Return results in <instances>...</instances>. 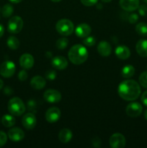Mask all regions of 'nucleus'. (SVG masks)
<instances>
[{
    "label": "nucleus",
    "mask_w": 147,
    "mask_h": 148,
    "mask_svg": "<svg viewBox=\"0 0 147 148\" xmlns=\"http://www.w3.org/2000/svg\"><path fill=\"white\" fill-rule=\"evenodd\" d=\"M120 97L128 101L136 100L141 94V88L137 82L133 79H126L121 82L118 88Z\"/></svg>",
    "instance_id": "1"
},
{
    "label": "nucleus",
    "mask_w": 147,
    "mask_h": 148,
    "mask_svg": "<svg viewBox=\"0 0 147 148\" xmlns=\"http://www.w3.org/2000/svg\"><path fill=\"white\" fill-rule=\"evenodd\" d=\"M69 59L74 64H82L86 61L88 58V51L85 46L80 44H76L69 50Z\"/></svg>",
    "instance_id": "2"
},
{
    "label": "nucleus",
    "mask_w": 147,
    "mask_h": 148,
    "mask_svg": "<svg viewBox=\"0 0 147 148\" xmlns=\"http://www.w3.org/2000/svg\"><path fill=\"white\" fill-rule=\"evenodd\" d=\"M8 111L12 115L20 116L25 111L26 108L23 101L20 98L14 97L10 100L8 103Z\"/></svg>",
    "instance_id": "3"
},
{
    "label": "nucleus",
    "mask_w": 147,
    "mask_h": 148,
    "mask_svg": "<svg viewBox=\"0 0 147 148\" xmlns=\"http://www.w3.org/2000/svg\"><path fill=\"white\" fill-rule=\"evenodd\" d=\"M56 29L59 34L63 36H68L72 34L74 30V23L68 19H61L56 25Z\"/></svg>",
    "instance_id": "4"
},
{
    "label": "nucleus",
    "mask_w": 147,
    "mask_h": 148,
    "mask_svg": "<svg viewBox=\"0 0 147 148\" xmlns=\"http://www.w3.org/2000/svg\"><path fill=\"white\" fill-rule=\"evenodd\" d=\"M23 27V20L19 16H13L10 19L7 25L8 31L10 33L17 34L22 30Z\"/></svg>",
    "instance_id": "5"
},
{
    "label": "nucleus",
    "mask_w": 147,
    "mask_h": 148,
    "mask_svg": "<svg viewBox=\"0 0 147 148\" xmlns=\"http://www.w3.org/2000/svg\"><path fill=\"white\" fill-rule=\"evenodd\" d=\"M16 70V66L12 61H6L1 64L0 66V75L6 78L13 76Z\"/></svg>",
    "instance_id": "6"
},
{
    "label": "nucleus",
    "mask_w": 147,
    "mask_h": 148,
    "mask_svg": "<svg viewBox=\"0 0 147 148\" xmlns=\"http://www.w3.org/2000/svg\"><path fill=\"white\" fill-rule=\"evenodd\" d=\"M142 111V106L138 102H131V103L127 106L126 109H125L127 115L130 117H133V118H135V117L141 115Z\"/></svg>",
    "instance_id": "7"
},
{
    "label": "nucleus",
    "mask_w": 147,
    "mask_h": 148,
    "mask_svg": "<svg viewBox=\"0 0 147 148\" xmlns=\"http://www.w3.org/2000/svg\"><path fill=\"white\" fill-rule=\"evenodd\" d=\"M126 144L125 137L122 134L115 133L110 138V145L112 148H123Z\"/></svg>",
    "instance_id": "8"
},
{
    "label": "nucleus",
    "mask_w": 147,
    "mask_h": 148,
    "mask_svg": "<svg viewBox=\"0 0 147 148\" xmlns=\"http://www.w3.org/2000/svg\"><path fill=\"white\" fill-rule=\"evenodd\" d=\"M43 97L48 103H59L61 100V94L60 92L53 89L47 90L43 94Z\"/></svg>",
    "instance_id": "9"
},
{
    "label": "nucleus",
    "mask_w": 147,
    "mask_h": 148,
    "mask_svg": "<svg viewBox=\"0 0 147 148\" xmlns=\"http://www.w3.org/2000/svg\"><path fill=\"white\" fill-rule=\"evenodd\" d=\"M22 123L23 127L26 130H33L35 128L36 123H37L35 116L33 113H27V114H24L22 117Z\"/></svg>",
    "instance_id": "10"
},
{
    "label": "nucleus",
    "mask_w": 147,
    "mask_h": 148,
    "mask_svg": "<svg viewBox=\"0 0 147 148\" xmlns=\"http://www.w3.org/2000/svg\"><path fill=\"white\" fill-rule=\"evenodd\" d=\"M61 116L60 109L57 107H51L46 113V119L50 123H55L59 120Z\"/></svg>",
    "instance_id": "11"
},
{
    "label": "nucleus",
    "mask_w": 147,
    "mask_h": 148,
    "mask_svg": "<svg viewBox=\"0 0 147 148\" xmlns=\"http://www.w3.org/2000/svg\"><path fill=\"white\" fill-rule=\"evenodd\" d=\"M120 6L128 12L135 11L139 7V0H120Z\"/></svg>",
    "instance_id": "12"
},
{
    "label": "nucleus",
    "mask_w": 147,
    "mask_h": 148,
    "mask_svg": "<svg viewBox=\"0 0 147 148\" xmlns=\"http://www.w3.org/2000/svg\"><path fill=\"white\" fill-rule=\"evenodd\" d=\"M20 64L23 69H31L34 65V58L30 53H24L20 58Z\"/></svg>",
    "instance_id": "13"
},
{
    "label": "nucleus",
    "mask_w": 147,
    "mask_h": 148,
    "mask_svg": "<svg viewBox=\"0 0 147 148\" xmlns=\"http://www.w3.org/2000/svg\"><path fill=\"white\" fill-rule=\"evenodd\" d=\"M91 32H92V28L89 25L86 24V23H82V24L79 25L75 29V33L76 36L79 38H84L89 36Z\"/></svg>",
    "instance_id": "14"
},
{
    "label": "nucleus",
    "mask_w": 147,
    "mask_h": 148,
    "mask_svg": "<svg viewBox=\"0 0 147 148\" xmlns=\"http://www.w3.org/2000/svg\"><path fill=\"white\" fill-rule=\"evenodd\" d=\"M8 137L12 141L20 142L24 139V133L20 128L14 127L8 132Z\"/></svg>",
    "instance_id": "15"
},
{
    "label": "nucleus",
    "mask_w": 147,
    "mask_h": 148,
    "mask_svg": "<svg viewBox=\"0 0 147 148\" xmlns=\"http://www.w3.org/2000/svg\"><path fill=\"white\" fill-rule=\"evenodd\" d=\"M52 66L59 70L65 69L68 66V61L65 57L62 56H55L52 59Z\"/></svg>",
    "instance_id": "16"
},
{
    "label": "nucleus",
    "mask_w": 147,
    "mask_h": 148,
    "mask_svg": "<svg viewBox=\"0 0 147 148\" xmlns=\"http://www.w3.org/2000/svg\"><path fill=\"white\" fill-rule=\"evenodd\" d=\"M97 51L102 56H109L112 52V47L107 41H101L97 46Z\"/></svg>",
    "instance_id": "17"
},
{
    "label": "nucleus",
    "mask_w": 147,
    "mask_h": 148,
    "mask_svg": "<svg viewBox=\"0 0 147 148\" xmlns=\"http://www.w3.org/2000/svg\"><path fill=\"white\" fill-rule=\"evenodd\" d=\"M115 55L120 59H127L131 56L130 49L125 46H119L115 49Z\"/></svg>",
    "instance_id": "18"
},
{
    "label": "nucleus",
    "mask_w": 147,
    "mask_h": 148,
    "mask_svg": "<svg viewBox=\"0 0 147 148\" xmlns=\"http://www.w3.org/2000/svg\"><path fill=\"white\" fill-rule=\"evenodd\" d=\"M46 79L41 76H35L30 81V85L35 90H41L46 86Z\"/></svg>",
    "instance_id": "19"
},
{
    "label": "nucleus",
    "mask_w": 147,
    "mask_h": 148,
    "mask_svg": "<svg viewBox=\"0 0 147 148\" xmlns=\"http://www.w3.org/2000/svg\"><path fill=\"white\" fill-rule=\"evenodd\" d=\"M135 49L141 57H147V40L141 39L138 40L135 46Z\"/></svg>",
    "instance_id": "20"
},
{
    "label": "nucleus",
    "mask_w": 147,
    "mask_h": 148,
    "mask_svg": "<svg viewBox=\"0 0 147 148\" xmlns=\"http://www.w3.org/2000/svg\"><path fill=\"white\" fill-rule=\"evenodd\" d=\"M72 132L69 129L64 128L60 131L59 134V140L62 143H68L72 138Z\"/></svg>",
    "instance_id": "21"
},
{
    "label": "nucleus",
    "mask_w": 147,
    "mask_h": 148,
    "mask_svg": "<svg viewBox=\"0 0 147 148\" xmlns=\"http://www.w3.org/2000/svg\"><path fill=\"white\" fill-rule=\"evenodd\" d=\"M135 73V68L132 65H125L121 70V75L124 78H131Z\"/></svg>",
    "instance_id": "22"
},
{
    "label": "nucleus",
    "mask_w": 147,
    "mask_h": 148,
    "mask_svg": "<svg viewBox=\"0 0 147 148\" xmlns=\"http://www.w3.org/2000/svg\"><path fill=\"white\" fill-rule=\"evenodd\" d=\"M15 119L14 116L9 114L3 116L1 119V123L5 127H12L15 124Z\"/></svg>",
    "instance_id": "23"
},
{
    "label": "nucleus",
    "mask_w": 147,
    "mask_h": 148,
    "mask_svg": "<svg viewBox=\"0 0 147 148\" xmlns=\"http://www.w3.org/2000/svg\"><path fill=\"white\" fill-rule=\"evenodd\" d=\"M7 44L10 49L12 50H16L20 46V41L18 39L14 36H10L7 40Z\"/></svg>",
    "instance_id": "24"
},
{
    "label": "nucleus",
    "mask_w": 147,
    "mask_h": 148,
    "mask_svg": "<svg viewBox=\"0 0 147 148\" xmlns=\"http://www.w3.org/2000/svg\"><path fill=\"white\" fill-rule=\"evenodd\" d=\"M135 31L138 35L142 36H147V24L145 23H139L135 26Z\"/></svg>",
    "instance_id": "25"
},
{
    "label": "nucleus",
    "mask_w": 147,
    "mask_h": 148,
    "mask_svg": "<svg viewBox=\"0 0 147 148\" xmlns=\"http://www.w3.org/2000/svg\"><path fill=\"white\" fill-rule=\"evenodd\" d=\"M13 12H14V8L10 4H5L1 10V13H2L3 17H10L12 14Z\"/></svg>",
    "instance_id": "26"
},
{
    "label": "nucleus",
    "mask_w": 147,
    "mask_h": 148,
    "mask_svg": "<svg viewBox=\"0 0 147 148\" xmlns=\"http://www.w3.org/2000/svg\"><path fill=\"white\" fill-rule=\"evenodd\" d=\"M68 44H69V40L66 38H61L57 40L56 46L59 50H63L67 47Z\"/></svg>",
    "instance_id": "27"
},
{
    "label": "nucleus",
    "mask_w": 147,
    "mask_h": 148,
    "mask_svg": "<svg viewBox=\"0 0 147 148\" xmlns=\"http://www.w3.org/2000/svg\"><path fill=\"white\" fill-rule=\"evenodd\" d=\"M139 82L141 86L147 88V71L141 74L139 76Z\"/></svg>",
    "instance_id": "28"
},
{
    "label": "nucleus",
    "mask_w": 147,
    "mask_h": 148,
    "mask_svg": "<svg viewBox=\"0 0 147 148\" xmlns=\"http://www.w3.org/2000/svg\"><path fill=\"white\" fill-rule=\"evenodd\" d=\"M96 43V39L93 36H87L83 40V43L86 46H93Z\"/></svg>",
    "instance_id": "29"
},
{
    "label": "nucleus",
    "mask_w": 147,
    "mask_h": 148,
    "mask_svg": "<svg viewBox=\"0 0 147 148\" xmlns=\"http://www.w3.org/2000/svg\"><path fill=\"white\" fill-rule=\"evenodd\" d=\"M138 13L143 17H147V5L142 4L138 7Z\"/></svg>",
    "instance_id": "30"
},
{
    "label": "nucleus",
    "mask_w": 147,
    "mask_h": 148,
    "mask_svg": "<svg viewBox=\"0 0 147 148\" xmlns=\"http://www.w3.org/2000/svg\"><path fill=\"white\" fill-rule=\"evenodd\" d=\"M56 72L53 70H48L46 73V79H49V80H54L56 79Z\"/></svg>",
    "instance_id": "31"
},
{
    "label": "nucleus",
    "mask_w": 147,
    "mask_h": 148,
    "mask_svg": "<svg viewBox=\"0 0 147 148\" xmlns=\"http://www.w3.org/2000/svg\"><path fill=\"white\" fill-rule=\"evenodd\" d=\"M7 141V136L4 132L0 131V147H2Z\"/></svg>",
    "instance_id": "32"
},
{
    "label": "nucleus",
    "mask_w": 147,
    "mask_h": 148,
    "mask_svg": "<svg viewBox=\"0 0 147 148\" xmlns=\"http://www.w3.org/2000/svg\"><path fill=\"white\" fill-rule=\"evenodd\" d=\"M98 0H81V2L86 7H91L97 3Z\"/></svg>",
    "instance_id": "33"
},
{
    "label": "nucleus",
    "mask_w": 147,
    "mask_h": 148,
    "mask_svg": "<svg viewBox=\"0 0 147 148\" xmlns=\"http://www.w3.org/2000/svg\"><path fill=\"white\" fill-rule=\"evenodd\" d=\"M27 77H28V75L25 70L20 71L18 75V78L20 81H25Z\"/></svg>",
    "instance_id": "34"
},
{
    "label": "nucleus",
    "mask_w": 147,
    "mask_h": 148,
    "mask_svg": "<svg viewBox=\"0 0 147 148\" xmlns=\"http://www.w3.org/2000/svg\"><path fill=\"white\" fill-rule=\"evenodd\" d=\"M138 20V16L137 14H131L128 16V21H129L130 23L131 24H133V23H135Z\"/></svg>",
    "instance_id": "35"
},
{
    "label": "nucleus",
    "mask_w": 147,
    "mask_h": 148,
    "mask_svg": "<svg viewBox=\"0 0 147 148\" xmlns=\"http://www.w3.org/2000/svg\"><path fill=\"white\" fill-rule=\"evenodd\" d=\"M92 144L95 147H99L101 145V140L98 137H95L92 138Z\"/></svg>",
    "instance_id": "36"
},
{
    "label": "nucleus",
    "mask_w": 147,
    "mask_h": 148,
    "mask_svg": "<svg viewBox=\"0 0 147 148\" xmlns=\"http://www.w3.org/2000/svg\"><path fill=\"white\" fill-rule=\"evenodd\" d=\"M141 101L146 106H147V90L145 91L141 95Z\"/></svg>",
    "instance_id": "37"
},
{
    "label": "nucleus",
    "mask_w": 147,
    "mask_h": 148,
    "mask_svg": "<svg viewBox=\"0 0 147 148\" xmlns=\"http://www.w3.org/2000/svg\"><path fill=\"white\" fill-rule=\"evenodd\" d=\"M4 27H3L2 25L0 24V38H1L3 35H4Z\"/></svg>",
    "instance_id": "38"
},
{
    "label": "nucleus",
    "mask_w": 147,
    "mask_h": 148,
    "mask_svg": "<svg viewBox=\"0 0 147 148\" xmlns=\"http://www.w3.org/2000/svg\"><path fill=\"white\" fill-rule=\"evenodd\" d=\"M12 3H14V4H18V3L21 2L22 0H10Z\"/></svg>",
    "instance_id": "39"
},
{
    "label": "nucleus",
    "mask_w": 147,
    "mask_h": 148,
    "mask_svg": "<svg viewBox=\"0 0 147 148\" xmlns=\"http://www.w3.org/2000/svg\"><path fill=\"white\" fill-rule=\"evenodd\" d=\"M3 85H4V82H3V81L1 80V79H0V90H1L2 89Z\"/></svg>",
    "instance_id": "40"
},
{
    "label": "nucleus",
    "mask_w": 147,
    "mask_h": 148,
    "mask_svg": "<svg viewBox=\"0 0 147 148\" xmlns=\"http://www.w3.org/2000/svg\"><path fill=\"white\" fill-rule=\"evenodd\" d=\"M101 1L104 3H108V2H110L112 0H101Z\"/></svg>",
    "instance_id": "41"
},
{
    "label": "nucleus",
    "mask_w": 147,
    "mask_h": 148,
    "mask_svg": "<svg viewBox=\"0 0 147 148\" xmlns=\"http://www.w3.org/2000/svg\"><path fill=\"white\" fill-rule=\"evenodd\" d=\"M144 117H145L146 120V121H147V109L146 110L145 112H144Z\"/></svg>",
    "instance_id": "42"
},
{
    "label": "nucleus",
    "mask_w": 147,
    "mask_h": 148,
    "mask_svg": "<svg viewBox=\"0 0 147 148\" xmlns=\"http://www.w3.org/2000/svg\"><path fill=\"white\" fill-rule=\"evenodd\" d=\"M52 1H53V2H59V1H61V0H51Z\"/></svg>",
    "instance_id": "43"
},
{
    "label": "nucleus",
    "mask_w": 147,
    "mask_h": 148,
    "mask_svg": "<svg viewBox=\"0 0 147 148\" xmlns=\"http://www.w3.org/2000/svg\"><path fill=\"white\" fill-rule=\"evenodd\" d=\"M144 1H145V2L147 4V0H144Z\"/></svg>",
    "instance_id": "44"
},
{
    "label": "nucleus",
    "mask_w": 147,
    "mask_h": 148,
    "mask_svg": "<svg viewBox=\"0 0 147 148\" xmlns=\"http://www.w3.org/2000/svg\"><path fill=\"white\" fill-rule=\"evenodd\" d=\"M146 68H147V66H146Z\"/></svg>",
    "instance_id": "45"
}]
</instances>
